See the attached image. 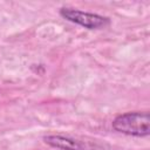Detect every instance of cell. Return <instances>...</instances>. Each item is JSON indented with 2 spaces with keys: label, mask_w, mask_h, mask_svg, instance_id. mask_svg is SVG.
Wrapping results in <instances>:
<instances>
[{
  "label": "cell",
  "mask_w": 150,
  "mask_h": 150,
  "mask_svg": "<svg viewBox=\"0 0 150 150\" xmlns=\"http://www.w3.org/2000/svg\"><path fill=\"white\" fill-rule=\"evenodd\" d=\"M112 128L124 135L146 137L150 135V115L148 111H129L112 121Z\"/></svg>",
  "instance_id": "obj_1"
},
{
  "label": "cell",
  "mask_w": 150,
  "mask_h": 150,
  "mask_svg": "<svg viewBox=\"0 0 150 150\" xmlns=\"http://www.w3.org/2000/svg\"><path fill=\"white\" fill-rule=\"evenodd\" d=\"M43 141L52 148L60 150H87L86 145L69 136L63 135H48L43 137Z\"/></svg>",
  "instance_id": "obj_3"
},
{
  "label": "cell",
  "mask_w": 150,
  "mask_h": 150,
  "mask_svg": "<svg viewBox=\"0 0 150 150\" xmlns=\"http://www.w3.org/2000/svg\"><path fill=\"white\" fill-rule=\"evenodd\" d=\"M60 15L66 20L77 23L88 29H98L109 25V19L105 16H102L95 13L82 12L80 9H74L68 7H62L60 9Z\"/></svg>",
  "instance_id": "obj_2"
}]
</instances>
